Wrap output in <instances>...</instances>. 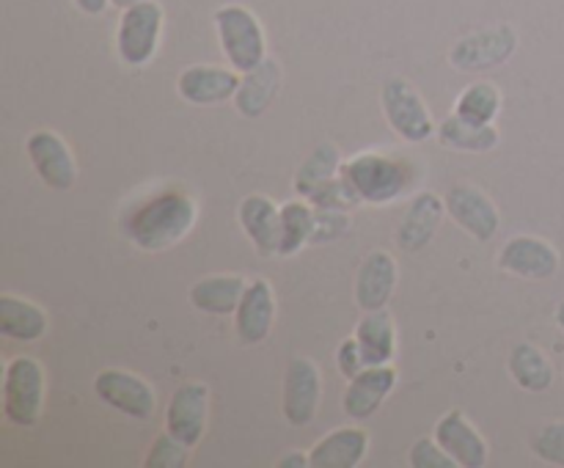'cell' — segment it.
Segmentation results:
<instances>
[{"label": "cell", "instance_id": "6da1fadb", "mask_svg": "<svg viewBox=\"0 0 564 468\" xmlns=\"http://www.w3.org/2000/svg\"><path fill=\"white\" fill-rule=\"evenodd\" d=\"M198 220V204L191 193L165 187L138 202L121 220L127 240L147 253H160L185 240Z\"/></svg>", "mask_w": 564, "mask_h": 468}, {"label": "cell", "instance_id": "7a4b0ae2", "mask_svg": "<svg viewBox=\"0 0 564 468\" xmlns=\"http://www.w3.org/2000/svg\"><path fill=\"white\" fill-rule=\"evenodd\" d=\"M341 179L352 187L361 204H386L400 202L402 196L416 187L419 171L416 163L408 157L389 152H358L341 163Z\"/></svg>", "mask_w": 564, "mask_h": 468}, {"label": "cell", "instance_id": "3957f363", "mask_svg": "<svg viewBox=\"0 0 564 468\" xmlns=\"http://www.w3.org/2000/svg\"><path fill=\"white\" fill-rule=\"evenodd\" d=\"M47 400V374L39 358L17 356L3 369V416L20 429L36 427Z\"/></svg>", "mask_w": 564, "mask_h": 468}, {"label": "cell", "instance_id": "277c9868", "mask_svg": "<svg viewBox=\"0 0 564 468\" xmlns=\"http://www.w3.org/2000/svg\"><path fill=\"white\" fill-rule=\"evenodd\" d=\"M215 31H218L220 50H224L229 66H235L240 75L257 69L268 58V36L248 6L226 3L213 14Z\"/></svg>", "mask_w": 564, "mask_h": 468}, {"label": "cell", "instance_id": "5b68a950", "mask_svg": "<svg viewBox=\"0 0 564 468\" xmlns=\"http://www.w3.org/2000/svg\"><path fill=\"white\" fill-rule=\"evenodd\" d=\"M163 25L165 11L158 0H143L121 11L119 28H116V53L121 64L147 66L158 55Z\"/></svg>", "mask_w": 564, "mask_h": 468}, {"label": "cell", "instance_id": "8992f818", "mask_svg": "<svg viewBox=\"0 0 564 468\" xmlns=\"http://www.w3.org/2000/svg\"><path fill=\"white\" fill-rule=\"evenodd\" d=\"M380 105L391 130L405 143H424L438 132L422 94L405 77H389L380 88Z\"/></svg>", "mask_w": 564, "mask_h": 468}, {"label": "cell", "instance_id": "52a82bcc", "mask_svg": "<svg viewBox=\"0 0 564 468\" xmlns=\"http://www.w3.org/2000/svg\"><path fill=\"white\" fill-rule=\"evenodd\" d=\"M94 394L99 396L102 405L113 407L121 416H130L135 422L152 418L154 407H158V391L152 389V383L143 380L141 374L127 372V369H102V372H97Z\"/></svg>", "mask_w": 564, "mask_h": 468}, {"label": "cell", "instance_id": "ba28073f", "mask_svg": "<svg viewBox=\"0 0 564 468\" xmlns=\"http://www.w3.org/2000/svg\"><path fill=\"white\" fill-rule=\"evenodd\" d=\"M323 402V374L319 367L306 356H295L286 363L284 394H281V413L292 427L314 424Z\"/></svg>", "mask_w": 564, "mask_h": 468}, {"label": "cell", "instance_id": "9c48e42d", "mask_svg": "<svg viewBox=\"0 0 564 468\" xmlns=\"http://www.w3.org/2000/svg\"><path fill=\"white\" fill-rule=\"evenodd\" d=\"M518 33L512 25L488 28V31L463 36L449 50V64L457 72H488L499 69L516 55Z\"/></svg>", "mask_w": 564, "mask_h": 468}, {"label": "cell", "instance_id": "30bf717a", "mask_svg": "<svg viewBox=\"0 0 564 468\" xmlns=\"http://www.w3.org/2000/svg\"><path fill=\"white\" fill-rule=\"evenodd\" d=\"M33 171L50 191H72L77 182V160L69 143L53 130H33L25 141Z\"/></svg>", "mask_w": 564, "mask_h": 468}, {"label": "cell", "instance_id": "8fae6325", "mask_svg": "<svg viewBox=\"0 0 564 468\" xmlns=\"http://www.w3.org/2000/svg\"><path fill=\"white\" fill-rule=\"evenodd\" d=\"M209 422V385L202 380H185L176 385L165 405V429L185 440L187 446L202 444Z\"/></svg>", "mask_w": 564, "mask_h": 468}, {"label": "cell", "instance_id": "7c38bea8", "mask_svg": "<svg viewBox=\"0 0 564 468\" xmlns=\"http://www.w3.org/2000/svg\"><path fill=\"white\" fill-rule=\"evenodd\" d=\"M446 215L477 242H490L501 229L499 207L474 185H452L444 196Z\"/></svg>", "mask_w": 564, "mask_h": 468}, {"label": "cell", "instance_id": "4fadbf2b", "mask_svg": "<svg viewBox=\"0 0 564 468\" xmlns=\"http://www.w3.org/2000/svg\"><path fill=\"white\" fill-rule=\"evenodd\" d=\"M242 75L235 66H213V64H193L182 69L176 77V91L185 102L198 105V108H213V105H224L237 97L240 91Z\"/></svg>", "mask_w": 564, "mask_h": 468}, {"label": "cell", "instance_id": "5bb4252c", "mask_svg": "<svg viewBox=\"0 0 564 468\" xmlns=\"http://www.w3.org/2000/svg\"><path fill=\"white\" fill-rule=\"evenodd\" d=\"M499 268L518 279L543 281L560 270V251L543 237L516 235L501 246Z\"/></svg>", "mask_w": 564, "mask_h": 468}, {"label": "cell", "instance_id": "9a60e30c", "mask_svg": "<svg viewBox=\"0 0 564 468\" xmlns=\"http://www.w3.org/2000/svg\"><path fill=\"white\" fill-rule=\"evenodd\" d=\"M397 380H400V374H397V369L391 363L361 369L356 378L347 380V389L341 394V411L352 422H367L389 400L391 391L397 389Z\"/></svg>", "mask_w": 564, "mask_h": 468}, {"label": "cell", "instance_id": "2e32d148", "mask_svg": "<svg viewBox=\"0 0 564 468\" xmlns=\"http://www.w3.org/2000/svg\"><path fill=\"white\" fill-rule=\"evenodd\" d=\"M397 279H400V268H397V259L389 251L367 253L356 273V286H352L356 306L361 312L389 308L391 297L397 292Z\"/></svg>", "mask_w": 564, "mask_h": 468}, {"label": "cell", "instance_id": "e0dca14e", "mask_svg": "<svg viewBox=\"0 0 564 468\" xmlns=\"http://www.w3.org/2000/svg\"><path fill=\"white\" fill-rule=\"evenodd\" d=\"M275 325V292L264 279L248 281L240 306L235 312V334L242 345L257 347L273 334Z\"/></svg>", "mask_w": 564, "mask_h": 468}, {"label": "cell", "instance_id": "ac0fdd59", "mask_svg": "<svg viewBox=\"0 0 564 468\" xmlns=\"http://www.w3.org/2000/svg\"><path fill=\"white\" fill-rule=\"evenodd\" d=\"M446 215V202L433 191H422L411 198L400 226H397V242L405 253H416L433 242L438 226Z\"/></svg>", "mask_w": 564, "mask_h": 468}, {"label": "cell", "instance_id": "d6986e66", "mask_svg": "<svg viewBox=\"0 0 564 468\" xmlns=\"http://www.w3.org/2000/svg\"><path fill=\"white\" fill-rule=\"evenodd\" d=\"M237 220H240L242 231L248 240L253 242L259 257H279L281 246V207L273 198L262 196V193H251L237 207Z\"/></svg>", "mask_w": 564, "mask_h": 468}, {"label": "cell", "instance_id": "ffe728a7", "mask_svg": "<svg viewBox=\"0 0 564 468\" xmlns=\"http://www.w3.org/2000/svg\"><path fill=\"white\" fill-rule=\"evenodd\" d=\"M435 438L449 451L460 468L488 466V440L463 416V411H449L435 424Z\"/></svg>", "mask_w": 564, "mask_h": 468}, {"label": "cell", "instance_id": "44dd1931", "mask_svg": "<svg viewBox=\"0 0 564 468\" xmlns=\"http://www.w3.org/2000/svg\"><path fill=\"white\" fill-rule=\"evenodd\" d=\"M369 455V433L356 424L330 429L308 449L312 468H358Z\"/></svg>", "mask_w": 564, "mask_h": 468}, {"label": "cell", "instance_id": "7402d4cb", "mask_svg": "<svg viewBox=\"0 0 564 468\" xmlns=\"http://www.w3.org/2000/svg\"><path fill=\"white\" fill-rule=\"evenodd\" d=\"M246 290V275L224 273L207 275V279L196 281V284L191 286V295L187 297H191V306L196 308V312L209 314V317H235Z\"/></svg>", "mask_w": 564, "mask_h": 468}, {"label": "cell", "instance_id": "603a6c76", "mask_svg": "<svg viewBox=\"0 0 564 468\" xmlns=\"http://www.w3.org/2000/svg\"><path fill=\"white\" fill-rule=\"evenodd\" d=\"M50 328L47 312L36 306L33 301L17 297L11 292L0 295V334L11 341H22V345H33V341L44 339Z\"/></svg>", "mask_w": 564, "mask_h": 468}, {"label": "cell", "instance_id": "cb8c5ba5", "mask_svg": "<svg viewBox=\"0 0 564 468\" xmlns=\"http://www.w3.org/2000/svg\"><path fill=\"white\" fill-rule=\"evenodd\" d=\"M507 372L518 383V389L529 391V394H543L554 385V363L551 358L540 350L532 341H518L507 356Z\"/></svg>", "mask_w": 564, "mask_h": 468}, {"label": "cell", "instance_id": "d4e9b609", "mask_svg": "<svg viewBox=\"0 0 564 468\" xmlns=\"http://www.w3.org/2000/svg\"><path fill=\"white\" fill-rule=\"evenodd\" d=\"M281 88V66L279 61L264 58L257 69L246 72L240 83V91L235 97V108L248 119H257L273 105L275 94Z\"/></svg>", "mask_w": 564, "mask_h": 468}, {"label": "cell", "instance_id": "484cf974", "mask_svg": "<svg viewBox=\"0 0 564 468\" xmlns=\"http://www.w3.org/2000/svg\"><path fill=\"white\" fill-rule=\"evenodd\" d=\"M356 339L361 345L367 367H383V363H394L397 358V328L394 317L389 308L380 312H364L361 323L356 328Z\"/></svg>", "mask_w": 564, "mask_h": 468}, {"label": "cell", "instance_id": "4316f807", "mask_svg": "<svg viewBox=\"0 0 564 468\" xmlns=\"http://www.w3.org/2000/svg\"><path fill=\"white\" fill-rule=\"evenodd\" d=\"M317 209L308 198L281 204V246L279 257H295L312 242Z\"/></svg>", "mask_w": 564, "mask_h": 468}, {"label": "cell", "instance_id": "83f0119b", "mask_svg": "<svg viewBox=\"0 0 564 468\" xmlns=\"http://www.w3.org/2000/svg\"><path fill=\"white\" fill-rule=\"evenodd\" d=\"M438 138L446 149H455V152H468V154H485L494 152L499 146L501 135L494 124H468L460 116H446L438 127Z\"/></svg>", "mask_w": 564, "mask_h": 468}, {"label": "cell", "instance_id": "f1b7e54d", "mask_svg": "<svg viewBox=\"0 0 564 468\" xmlns=\"http://www.w3.org/2000/svg\"><path fill=\"white\" fill-rule=\"evenodd\" d=\"M341 163H345V157H341L336 143H319V146L303 160L301 168H297L295 179H292V191L301 198H308L319 185H325V182L336 179V176L341 174Z\"/></svg>", "mask_w": 564, "mask_h": 468}, {"label": "cell", "instance_id": "f546056e", "mask_svg": "<svg viewBox=\"0 0 564 468\" xmlns=\"http://www.w3.org/2000/svg\"><path fill=\"white\" fill-rule=\"evenodd\" d=\"M501 110V91L488 80H477L463 88L460 97L455 99V116H460L468 124H494Z\"/></svg>", "mask_w": 564, "mask_h": 468}, {"label": "cell", "instance_id": "4dcf8cb0", "mask_svg": "<svg viewBox=\"0 0 564 468\" xmlns=\"http://www.w3.org/2000/svg\"><path fill=\"white\" fill-rule=\"evenodd\" d=\"M187 460H191V446L165 429L149 446L143 468H185Z\"/></svg>", "mask_w": 564, "mask_h": 468}, {"label": "cell", "instance_id": "1f68e13d", "mask_svg": "<svg viewBox=\"0 0 564 468\" xmlns=\"http://www.w3.org/2000/svg\"><path fill=\"white\" fill-rule=\"evenodd\" d=\"M308 202H312L317 209H345V213H352V209L361 204L356 193H352V187L341 179V174L336 176V179L319 185L317 191L308 196Z\"/></svg>", "mask_w": 564, "mask_h": 468}, {"label": "cell", "instance_id": "d6a6232c", "mask_svg": "<svg viewBox=\"0 0 564 468\" xmlns=\"http://www.w3.org/2000/svg\"><path fill=\"white\" fill-rule=\"evenodd\" d=\"M532 455L549 466L564 468V422H551L532 438Z\"/></svg>", "mask_w": 564, "mask_h": 468}, {"label": "cell", "instance_id": "836d02e7", "mask_svg": "<svg viewBox=\"0 0 564 468\" xmlns=\"http://www.w3.org/2000/svg\"><path fill=\"white\" fill-rule=\"evenodd\" d=\"M408 466L411 468H460L455 457L438 444V438H419L408 451Z\"/></svg>", "mask_w": 564, "mask_h": 468}, {"label": "cell", "instance_id": "e575fe53", "mask_svg": "<svg viewBox=\"0 0 564 468\" xmlns=\"http://www.w3.org/2000/svg\"><path fill=\"white\" fill-rule=\"evenodd\" d=\"M350 226H352V218H350V213H345V209H317L312 242L339 240V237H345L347 231H350Z\"/></svg>", "mask_w": 564, "mask_h": 468}, {"label": "cell", "instance_id": "d590c367", "mask_svg": "<svg viewBox=\"0 0 564 468\" xmlns=\"http://www.w3.org/2000/svg\"><path fill=\"white\" fill-rule=\"evenodd\" d=\"M336 367H339L341 378L345 380H352L361 369H367V358H364V350L361 345H358L356 334L341 339L339 350H336Z\"/></svg>", "mask_w": 564, "mask_h": 468}, {"label": "cell", "instance_id": "8d00e7d4", "mask_svg": "<svg viewBox=\"0 0 564 468\" xmlns=\"http://www.w3.org/2000/svg\"><path fill=\"white\" fill-rule=\"evenodd\" d=\"M275 466L279 468H308L312 466V457H308V451L290 449L279 457V462H275Z\"/></svg>", "mask_w": 564, "mask_h": 468}, {"label": "cell", "instance_id": "74e56055", "mask_svg": "<svg viewBox=\"0 0 564 468\" xmlns=\"http://www.w3.org/2000/svg\"><path fill=\"white\" fill-rule=\"evenodd\" d=\"M75 6L83 11V14L99 17V14H105V11H108L110 0H75Z\"/></svg>", "mask_w": 564, "mask_h": 468}, {"label": "cell", "instance_id": "f35d334b", "mask_svg": "<svg viewBox=\"0 0 564 468\" xmlns=\"http://www.w3.org/2000/svg\"><path fill=\"white\" fill-rule=\"evenodd\" d=\"M138 3H143V0H110V6H116V9H130V6H138Z\"/></svg>", "mask_w": 564, "mask_h": 468}, {"label": "cell", "instance_id": "ab89813d", "mask_svg": "<svg viewBox=\"0 0 564 468\" xmlns=\"http://www.w3.org/2000/svg\"><path fill=\"white\" fill-rule=\"evenodd\" d=\"M554 319H556V325H560V328L564 330V301L560 303V306H556V312H554Z\"/></svg>", "mask_w": 564, "mask_h": 468}]
</instances>
